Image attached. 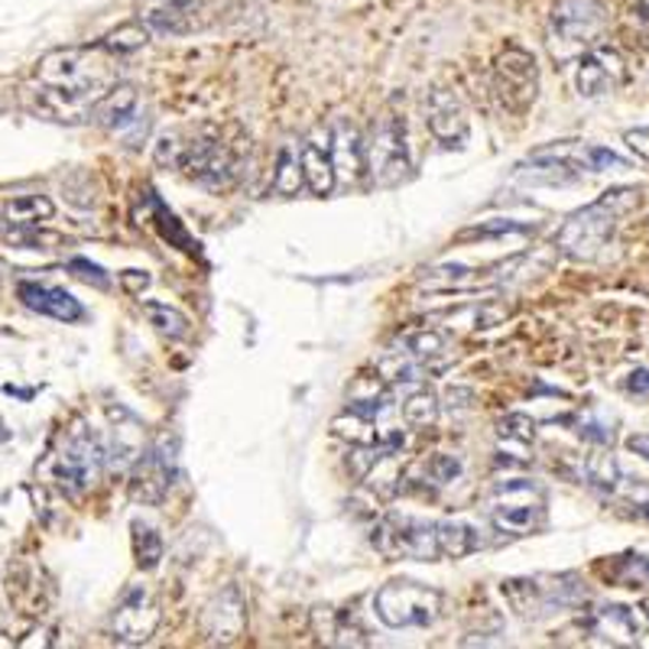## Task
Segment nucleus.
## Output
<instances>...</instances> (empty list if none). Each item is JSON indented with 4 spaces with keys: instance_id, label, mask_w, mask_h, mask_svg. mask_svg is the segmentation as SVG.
Returning a JSON list of instances; mask_svg holds the SVG:
<instances>
[{
    "instance_id": "72a5a7b5",
    "label": "nucleus",
    "mask_w": 649,
    "mask_h": 649,
    "mask_svg": "<svg viewBox=\"0 0 649 649\" xmlns=\"http://www.w3.org/2000/svg\"><path fill=\"white\" fill-rule=\"evenodd\" d=\"M120 282H124V289H130V292L137 295V292H143V289L150 286V277L140 274V270H127V274L120 277Z\"/></svg>"
},
{
    "instance_id": "f3484780",
    "label": "nucleus",
    "mask_w": 649,
    "mask_h": 649,
    "mask_svg": "<svg viewBox=\"0 0 649 649\" xmlns=\"http://www.w3.org/2000/svg\"><path fill=\"white\" fill-rule=\"evenodd\" d=\"M299 170H302V183L312 195H332V188L338 183L335 160H332V134H325V143L305 140L299 147Z\"/></svg>"
},
{
    "instance_id": "0eeeda50",
    "label": "nucleus",
    "mask_w": 649,
    "mask_h": 649,
    "mask_svg": "<svg viewBox=\"0 0 649 649\" xmlns=\"http://www.w3.org/2000/svg\"><path fill=\"white\" fill-rule=\"evenodd\" d=\"M607 30V7L601 0H556L549 16V43L558 59H571L591 46Z\"/></svg>"
},
{
    "instance_id": "393cba45",
    "label": "nucleus",
    "mask_w": 649,
    "mask_h": 649,
    "mask_svg": "<svg viewBox=\"0 0 649 649\" xmlns=\"http://www.w3.org/2000/svg\"><path fill=\"white\" fill-rule=\"evenodd\" d=\"M147 43H150V26H143L140 20L120 23L117 30H111V33L101 39V46H104L107 53H114L117 59H120V56H130V53H137V49H143Z\"/></svg>"
},
{
    "instance_id": "7c9ffc66",
    "label": "nucleus",
    "mask_w": 649,
    "mask_h": 649,
    "mask_svg": "<svg viewBox=\"0 0 649 649\" xmlns=\"http://www.w3.org/2000/svg\"><path fill=\"white\" fill-rule=\"evenodd\" d=\"M72 270H76V277L79 279H85V282H94V286H107V274L97 267V264H92V260H85V257H76L72 264H69Z\"/></svg>"
},
{
    "instance_id": "a211bd4d",
    "label": "nucleus",
    "mask_w": 649,
    "mask_h": 649,
    "mask_svg": "<svg viewBox=\"0 0 649 649\" xmlns=\"http://www.w3.org/2000/svg\"><path fill=\"white\" fill-rule=\"evenodd\" d=\"M137 104H140V94L134 85H114L111 92L104 94L97 104H94L92 117L101 124V127H107V130H120V127H127L130 120H134V114H137Z\"/></svg>"
},
{
    "instance_id": "7ed1b4c3",
    "label": "nucleus",
    "mask_w": 649,
    "mask_h": 649,
    "mask_svg": "<svg viewBox=\"0 0 649 649\" xmlns=\"http://www.w3.org/2000/svg\"><path fill=\"white\" fill-rule=\"evenodd\" d=\"M546 523V490L536 480H500L490 497V526L500 536H533Z\"/></svg>"
},
{
    "instance_id": "aec40b11",
    "label": "nucleus",
    "mask_w": 649,
    "mask_h": 649,
    "mask_svg": "<svg viewBox=\"0 0 649 649\" xmlns=\"http://www.w3.org/2000/svg\"><path fill=\"white\" fill-rule=\"evenodd\" d=\"M0 215H3V224H10V228H39V224L53 221L56 205L46 195H20V198H10L0 208Z\"/></svg>"
},
{
    "instance_id": "6ab92c4d",
    "label": "nucleus",
    "mask_w": 649,
    "mask_h": 649,
    "mask_svg": "<svg viewBox=\"0 0 649 649\" xmlns=\"http://www.w3.org/2000/svg\"><path fill=\"white\" fill-rule=\"evenodd\" d=\"M332 160H335V173H345L348 179H358V173L364 170V143L355 130V124L341 120L332 134Z\"/></svg>"
},
{
    "instance_id": "1a4fd4ad",
    "label": "nucleus",
    "mask_w": 649,
    "mask_h": 649,
    "mask_svg": "<svg viewBox=\"0 0 649 649\" xmlns=\"http://www.w3.org/2000/svg\"><path fill=\"white\" fill-rule=\"evenodd\" d=\"M494 92L500 104L513 114H523L540 94V66L536 56L523 46H507L494 62Z\"/></svg>"
},
{
    "instance_id": "412c9836",
    "label": "nucleus",
    "mask_w": 649,
    "mask_h": 649,
    "mask_svg": "<svg viewBox=\"0 0 649 649\" xmlns=\"http://www.w3.org/2000/svg\"><path fill=\"white\" fill-rule=\"evenodd\" d=\"M439 549L445 558H464L480 549V533L464 520H436Z\"/></svg>"
},
{
    "instance_id": "4be33fe9",
    "label": "nucleus",
    "mask_w": 649,
    "mask_h": 649,
    "mask_svg": "<svg viewBox=\"0 0 649 649\" xmlns=\"http://www.w3.org/2000/svg\"><path fill=\"white\" fill-rule=\"evenodd\" d=\"M399 413H403L406 426H413V429H429V426H436V419H439V399H436V393H432L429 386L409 383V393L403 396Z\"/></svg>"
},
{
    "instance_id": "9b49d317",
    "label": "nucleus",
    "mask_w": 649,
    "mask_h": 649,
    "mask_svg": "<svg viewBox=\"0 0 649 649\" xmlns=\"http://www.w3.org/2000/svg\"><path fill=\"white\" fill-rule=\"evenodd\" d=\"M627 82V62L617 49L611 46H591L578 59L575 72V89L581 97H604L614 94Z\"/></svg>"
},
{
    "instance_id": "f704fd0d",
    "label": "nucleus",
    "mask_w": 649,
    "mask_h": 649,
    "mask_svg": "<svg viewBox=\"0 0 649 649\" xmlns=\"http://www.w3.org/2000/svg\"><path fill=\"white\" fill-rule=\"evenodd\" d=\"M627 449L637 452L644 462H649V436H630V439H627Z\"/></svg>"
},
{
    "instance_id": "f03ea898",
    "label": "nucleus",
    "mask_w": 649,
    "mask_h": 649,
    "mask_svg": "<svg viewBox=\"0 0 649 649\" xmlns=\"http://www.w3.org/2000/svg\"><path fill=\"white\" fill-rule=\"evenodd\" d=\"M640 188L617 186L598 195L591 205L571 211L556 231V251L575 264H594L614 241L617 224L640 205Z\"/></svg>"
},
{
    "instance_id": "423d86ee",
    "label": "nucleus",
    "mask_w": 649,
    "mask_h": 649,
    "mask_svg": "<svg viewBox=\"0 0 649 649\" xmlns=\"http://www.w3.org/2000/svg\"><path fill=\"white\" fill-rule=\"evenodd\" d=\"M373 611L390 630L432 627L442 614V591L419 581H390L373 594Z\"/></svg>"
},
{
    "instance_id": "6e6552de",
    "label": "nucleus",
    "mask_w": 649,
    "mask_h": 649,
    "mask_svg": "<svg viewBox=\"0 0 649 649\" xmlns=\"http://www.w3.org/2000/svg\"><path fill=\"white\" fill-rule=\"evenodd\" d=\"M373 546L386 558H413V561H436L442 558L436 520L422 517H386L373 530Z\"/></svg>"
},
{
    "instance_id": "cd10ccee",
    "label": "nucleus",
    "mask_w": 649,
    "mask_h": 649,
    "mask_svg": "<svg viewBox=\"0 0 649 649\" xmlns=\"http://www.w3.org/2000/svg\"><path fill=\"white\" fill-rule=\"evenodd\" d=\"M302 183V170H299V150L282 147L277 160V173H274V188L279 195H295Z\"/></svg>"
},
{
    "instance_id": "4468645a",
    "label": "nucleus",
    "mask_w": 649,
    "mask_h": 649,
    "mask_svg": "<svg viewBox=\"0 0 649 649\" xmlns=\"http://www.w3.org/2000/svg\"><path fill=\"white\" fill-rule=\"evenodd\" d=\"M20 299H23V305L26 309H33V312H39V315H46V318H56V322H82L85 318V309H82V302L72 295V292H66V289H59V286H46V282H20Z\"/></svg>"
},
{
    "instance_id": "39448f33",
    "label": "nucleus",
    "mask_w": 649,
    "mask_h": 649,
    "mask_svg": "<svg viewBox=\"0 0 649 649\" xmlns=\"http://www.w3.org/2000/svg\"><path fill=\"white\" fill-rule=\"evenodd\" d=\"M104 462H107V455H104L101 439L94 436L89 426L79 422L62 439V445L56 452L53 477H56V484H59V490L66 497H76L79 500V497H85L89 490L97 487V480L104 474Z\"/></svg>"
},
{
    "instance_id": "5701e85b",
    "label": "nucleus",
    "mask_w": 649,
    "mask_h": 649,
    "mask_svg": "<svg viewBox=\"0 0 649 649\" xmlns=\"http://www.w3.org/2000/svg\"><path fill=\"white\" fill-rule=\"evenodd\" d=\"M143 315L150 318V325L163 335V338H170V341H183L192 335V322H188V315H183L176 305H170V302H143Z\"/></svg>"
},
{
    "instance_id": "a878e982",
    "label": "nucleus",
    "mask_w": 649,
    "mask_h": 649,
    "mask_svg": "<svg viewBox=\"0 0 649 649\" xmlns=\"http://www.w3.org/2000/svg\"><path fill=\"white\" fill-rule=\"evenodd\" d=\"M134 556H137V565L140 568H157L160 565V558H163V540H160V533L153 530V526H147V523H134Z\"/></svg>"
},
{
    "instance_id": "f257e3e1",
    "label": "nucleus",
    "mask_w": 649,
    "mask_h": 649,
    "mask_svg": "<svg viewBox=\"0 0 649 649\" xmlns=\"http://www.w3.org/2000/svg\"><path fill=\"white\" fill-rule=\"evenodd\" d=\"M117 56L97 46L49 49L26 82V101L36 114L62 124L89 120L94 104L117 85Z\"/></svg>"
},
{
    "instance_id": "2eb2a0df",
    "label": "nucleus",
    "mask_w": 649,
    "mask_h": 649,
    "mask_svg": "<svg viewBox=\"0 0 649 649\" xmlns=\"http://www.w3.org/2000/svg\"><path fill=\"white\" fill-rule=\"evenodd\" d=\"M205 0H140L137 20L150 26V33H186L201 13Z\"/></svg>"
},
{
    "instance_id": "473e14b6",
    "label": "nucleus",
    "mask_w": 649,
    "mask_h": 649,
    "mask_svg": "<svg viewBox=\"0 0 649 649\" xmlns=\"http://www.w3.org/2000/svg\"><path fill=\"white\" fill-rule=\"evenodd\" d=\"M627 393H634V396H640V399H649V371L647 368H637V371L627 376Z\"/></svg>"
},
{
    "instance_id": "ddd939ff",
    "label": "nucleus",
    "mask_w": 649,
    "mask_h": 649,
    "mask_svg": "<svg viewBox=\"0 0 649 649\" xmlns=\"http://www.w3.org/2000/svg\"><path fill=\"white\" fill-rule=\"evenodd\" d=\"M426 127L432 130V137L442 143V147H464L467 143V111L464 104L445 89H436V92L426 94Z\"/></svg>"
},
{
    "instance_id": "20e7f679",
    "label": "nucleus",
    "mask_w": 649,
    "mask_h": 649,
    "mask_svg": "<svg viewBox=\"0 0 649 649\" xmlns=\"http://www.w3.org/2000/svg\"><path fill=\"white\" fill-rule=\"evenodd\" d=\"M364 170L380 188L403 186L413 176L406 120L396 111H383L371 127V140L364 143Z\"/></svg>"
},
{
    "instance_id": "bb28decb",
    "label": "nucleus",
    "mask_w": 649,
    "mask_h": 649,
    "mask_svg": "<svg viewBox=\"0 0 649 649\" xmlns=\"http://www.w3.org/2000/svg\"><path fill=\"white\" fill-rule=\"evenodd\" d=\"M459 477H462V462L455 455L439 452V455H432V459L422 462V480L432 484V487H449Z\"/></svg>"
},
{
    "instance_id": "dca6fc26",
    "label": "nucleus",
    "mask_w": 649,
    "mask_h": 649,
    "mask_svg": "<svg viewBox=\"0 0 649 649\" xmlns=\"http://www.w3.org/2000/svg\"><path fill=\"white\" fill-rule=\"evenodd\" d=\"M591 634L607 644V647H637L644 630H640V621L630 607L624 604H604L594 611V621H591Z\"/></svg>"
},
{
    "instance_id": "9d476101",
    "label": "nucleus",
    "mask_w": 649,
    "mask_h": 649,
    "mask_svg": "<svg viewBox=\"0 0 649 649\" xmlns=\"http://www.w3.org/2000/svg\"><path fill=\"white\" fill-rule=\"evenodd\" d=\"M157 624H160V607H157L153 591L147 584H130L120 594L114 617H111L114 637L124 644H147L157 634Z\"/></svg>"
},
{
    "instance_id": "c9c22d12",
    "label": "nucleus",
    "mask_w": 649,
    "mask_h": 649,
    "mask_svg": "<svg viewBox=\"0 0 649 649\" xmlns=\"http://www.w3.org/2000/svg\"><path fill=\"white\" fill-rule=\"evenodd\" d=\"M0 234H3V215H0Z\"/></svg>"
},
{
    "instance_id": "c85d7f7f",
    "label": "nucleus",
    "mask_w": 649,
    "mask_h": 649,
    "mask_svg": "<svg viewBox=\"0 0 649 649\" xmlns=\"http://www.w3.org/2000/svg\"><path fill=\"white\" fill-rule=\"evenodd\" d=\"M584 166L588 173H607V170H630L624 157H617L607 147H584Z\"/></svg>"
},
{
    "instance_id": "f8f14e48",
    "label": "nucleus",
    "mask_w": 649,
    "mask_h": 649,
    "mask_svg": "<svg viewBox=\"0 0 649 649\" xmlns=\"http://www.w3.org/2000/svg\"><path fill=\"white\" fill-rule=\"evenodd\" d=\"M584 147L575 143H558L546 147L536 157H530V163L520 166V179L533 183V186H568L578 176H584Z\"/></svg>"
},
{
    "instance_id": "2f4dec72",
    "label": "nucleus",
    "mask_w": 649,
    "mask_h": 649,
    "mask_svg": "<svg viewBox=\"0 0 649 649\" xmlns=\"http://www.w3.org/2000/svg\"><path fill=\"white\" fill-rule=\"evenodd\" d=\"M624 143L630 147V153H637L640 160L649 163V127H634L624 134Z\"/></svg>"
},
{
    "instance_id": "b1692460",
    "label": "nucleus",
    "mask_w": 649,
    "mask_h": 649,
    "mask_svg": "<svg viewBox=\"0 0 649 649\" xmlns=\"http://www.w3.org/2000/svg\"><path fill=\"white\" fill-rule=\"evenodd\" d=\"M419 286H422V289H445V292H455V289L480 286V274H474L471 267H462V264H449V267L422 270Z\"/></svg>"
},
{
    "instance_id": "c756f323",
    "label": "nucleus",
    "mask_w": 649,
    "mask_h": 649,
    "mask_svg": "<svg viewBox=\"0 0 649 649\" xmlns=\"http://www.w3.org/2000/svg\"><path fill=\"white\" fill-rule=\"evenodd\" d=\"M500 436L517 439L520 445H530L536 439V422L530 416H523V413H510V416L500 419Z\"/></svg>"
}]
</instances>
